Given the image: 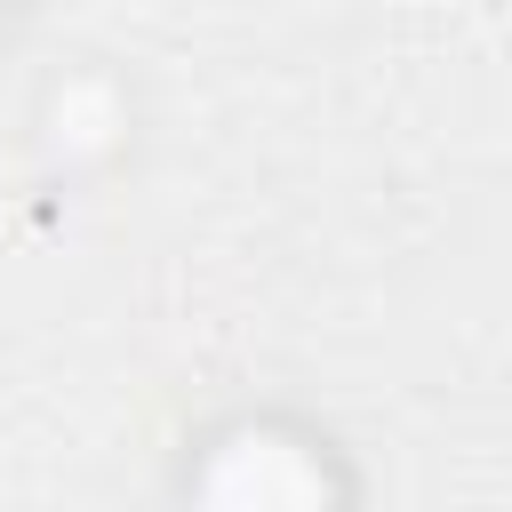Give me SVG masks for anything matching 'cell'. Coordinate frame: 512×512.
I'll return each mask as SVG.
<instances>
[{
	"label": "cell",
	"instance_id": "6da1fadb",
	"mask_svg": "<svg viewBox=\"0 0 512 512\" xmlns=\"http://www.w3.org/2000/svg\"><path fill=\"white\" fill-rule=\"evenodd\" d=\"M328 488L336 480L320 472V456L272 424H240L232 440H216V464L200 472V496H224V504H312Z\"/></svg>",
	"mask_w": 512,
	"mask_h": 512
},
{
	"label": "cell",
	"instance_id": "7a4b0ae2",
	"mask_svg": "<svg viewBox=\"0 0 512 512\" xmlns=\"http://www.w3.org/2000/svg\"><path fill=\"white\" fill-rule=\"evenodd\" d=\"M0 8H8V0H0Z\"/></svg>",
	"mask_w": 512,
	"mask_h": 512
}]
</instances>
